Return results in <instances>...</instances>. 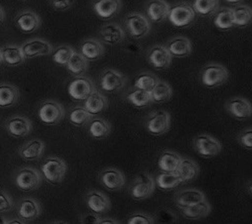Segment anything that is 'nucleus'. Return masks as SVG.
<instances>
[{"label": "nucleus", "mask_w": 252, "mask_h": 224, "mask_svg": "<svg viewBox=\"0 0 252 224\" xmlns=\"http://www.w3.org/2000/svg\"><path fill=\"white\" fill-rule=\"evenodd\" d=\"M156 187L162 192H170L175 190L182 184V180L180 179L177 173H159L155 178Z\"/></svg>", "instance_id": "nucleus-34"}, {"label": "nucleus", "mask_w": 252, "mask_h": 224, "mask_svg": "<svg viewBox=\"0 0 252 224\" xmlns=\"http://www.w3.org/2000/svg\"><path fill=\"white\" fill-rule=\"evenodd\" d=\"M19 89L10 83H0V108L14 106L19 100Z\"/></svg>", "instance_id": "nucleus-32"}, {"label": "nucleus", "mask_w": 252, "mask_h": 224, "mask_svg": "<svg viewBox=\"0 0 252 224\" xmlns=\"http://www.w3.org/2000/svg\"><path fill=\"white\" fill-rule=\"evenodd\" d=\"M26 59L49 56L53 53L54 47L44 38H32L20 46Z\"/></svg>", "instance_id": "nucleus-16"}, {"label": "nucleus", "mask_w": 252, "mask_h": 224, "mask_svg": "<svg viewBox=\"0 0 252 224\" xmlns=\"http://www.w3.org/2000/svg\"><path fill=\"white\" fill-rule=\"evenodd\" d=\"M1 64H3V63H2V57H1V52H0V65H1Z\"/></svg>", "instance_id": "nucleus-57"}, {"label": "nucleus", "mask_w": 252, "mask_h": 224, "mask_svg": "<svg viewBox=\"0 0 252 224\" xmlns=\"http://www.w3.org/2000/svg\"><path fill=\"white\" fill-rule=\"evenodd\" d=\"M85 203L89 210L95 214H104L111 209V201L103 192L92 189L85 195Z\"/></svg>", "instance_id": "nucleus-15"}, {"label": "nucleus", "mask_w": 252, "mask_h": 224, "mask_svg": "<svg viewBox=\"0 0 252 224\" xmlns=\"http://www.w3.org/2000/svg\"><path fill=\"white\" fill-rule=\"evenodd\" d=\"M158 220L160 223L163 224H171L177 220V216L174 212L166 210V209H160L157 214Z\"/></svg>", "instance_id": "nucleus-48"}, {"label": "nucleus", "mask_w": 252, "mask_h": 224, "mask_svg": "<svg viewBox=\"0 0 252 224\" xmlns=\"http://www.w3.org/2000/svg\"><path fill=\"white\" fill-rule=\"evenodd\" d=\"M48 1L50 6L57 11L69 10L76 3V0H48Z\"/></svg>", "instance_id": "nucleus-47"}, {"label": "nucleus", "mask_w": 252, "mask_h": 224, "mask_svg": "<svg viewBox=\"0 0 252 224\" xmlns=\"http://www.w3.org/2000/svg\"><path fill=\"white\" fill-rule=\"evenodd\" d=\"M92 8L98 17L108 20L120 12L122 2L121 0H93Z\"/></svg>", "instance_id": "nucleus-20"}, {"label": "nucleus", "mask_w": 252, "mask_h": 224, "mask_svg": "<svg viewBox=\"0 0 252 224\" xmlns=\"http://www.w3.org/2000/svg\"><path fill=\"white\" fill-rule=\"evenodd\" d=\"M67 164L64 160L58 157L48 158L40 167L43 178L51 185L57 186L64 181L67 174Z\"/></svg>", "instance_id": "nucleus-1"}, {"label": "nucleus", "mask_w": 252, "mask_h": 224, "mask_svg": "<svg viewBox=\"0 0 252 224\" xmlns=\"http://www.w3.org/2000/svg\"><path fill=\"white\" fill-rule=\"evenodd\" d=\"M101 217L98 214L93 212H87L81 215L80 222L81 224H99Z\"/></svg>", "instance_id": "nucleus-49"}, {"label": "nucleus", "mask_w": 252, "mask_h": 224, "mask_svg": "<svg viewBox=\"0 0 252 224\" xmlns=\"http://www.w3.org/2000/svg\"><path fill=\"white\" fill-rule=\"evenodd\" d=\"M156 190V182L152 175L146 172L139 173L131 182L128 192L130 197L136 201L150 198Z\"/></svg>", "instance_id": "nucleus-3"}, {"label": "nucleus", "mask_w": 252, "mask_h": 224, "mask_svg": "<svg viewBox=\"0 0 252 224\" xmlns=\"http://www.w3.org/2000/svg\"><path fill=\"white\" fill-rule=\"evenodd\" d=\"M14 24L24 33H32L40 28L41 19L36 12L31 9H25L16 14L14 17Z\"/></svg>", "instance_id": "nucleus-14"}, {"label": "nucleus", "mask_w": 252, "mask_h": 224, "mask_svg": "<svg viewBox=\"0 0 252 224\" xmlns=\"http://www.w3.org/2000/svg\"><path fill=\"white\" fill-rule=\"evenodd\" d=\"M197 13L195 12L192 4L187 2H180L170 7L167 18L171 24L179 29L190 27L196 19Z\"/></svg>", "instance_id": "nucleus-6"}, {"label": "nucleus", "mask_w": 252, "mask_h": 224, "mask_svg": "<svg viewBox=\"0 0 252 224\" xmlns=\"http://www.w3.org/2000/svg\"><path fill=\"white\" fill-rule=\"evenodd\" d=\"M237 140L242 148L252 151V128L240 131L237 135Z\"/></svg>", "instance_id": "nucleus-46"}, {"label": "nucleus", "mask_w": 252, "mask_h": 224, "mask_svg": "<svg viewBox=\"0 0 252 224\" xmlns=\"http://www.w3.org/2000/svg\"><path fill=\"white\" fill-rule=\"evenodd\" d=\"M45 150V142L41 139L33 138L26 142V144L18 150V155L20 158L26 160H35L41 158Z\"/></svg>", "instance_id": "nucleus-26"}, {"label": "nucleus", "mask_w": 252, "mask_h": 224, "mask_svg": "<svg viewBox=\"0 0 252 224\" xmlns=\"http://www.w3.org/2000/svg\"><path fill=\"white\" fill-rule=\"evenodd\" d=\"M227 113L234 119L243 121L252 116V105L249 101L243 97L236 96L229 99L225 103Z\"/></svg>", "instance_id": "nucleus-12"}, {"label": "nucleus", "mask_w": 252, "mask_h": 224, "mask_svg": "<svg viewBox=\"0 0 252 224\" xmlns=\"http://www.w3.org/2000/svg\"><path fill=\"white\" fill-rule=\"evenodd\" d=\"M128 102L135 108L141 109L144 107H148L152 102V97L151 92L144 91L141 89L133 88L126 96Z\"/></svg>", "instance_id": "nucleus-39"}, {"label": "nucleus", "mask_w": 252, "mask_h": 224, "mask_svg": "<svg viewBox=\"0 0 252 224\" xmlns=\"http://www.w3.org/2000/svg\"><path fill=\"white\" fill-rule=\"evenodd\" d=\"M151 97L153 103L161 104L167 102L173 97V88L165 81L159 80L157 86L151 92Z\"/></svg>", "instance_id": "nucleus-37"}, {"label": "nucleus", "mask_w": 252, "mask_h": 224, "mask_svg": "<svg viewBox=\"0 0 252 224\" xmlns=\"http://www.w3.org/2000/svg\"><path fill=\"white\" fill-rule=\"evenodd\" d=\"M126 224H155V219L148 213L135 212L129 215Z\"/></svg>", "instance_id": "nucleus-44"}, {"label": "nucleus", "mask_w": 252, "mask_h": 224, "mask_svg": "<svg viewBox=\"0 0 252 224\" xmlns=\"http://www.w3.org/2000/svg\"><path fill=\"white\" fill-rule=\"evenodd\" d=\"M4 128L10 136L25 137L32 132V124L28 117L15 115L6 120Z\"/></svg>", "instance_id": "nucleus-18"}, {"label": "nucleus", "mask_w": 252, "mask_h": 224, "mask_svg": "<svg viewBox=\"0 0 252 224\" xmlns=\"http://www.w3.org/2000/svg\"><path fill=\"white\" fill-rule=\"evenodd\" d=\"M248 193L252 197V181L249 183V185H248Z\"/></svg>", "instance_id": "nucleus-56"}, {"label": "nucleus", "mask_w": 252, "mask_h": 224, "mask_svg": "<svg viewBox=\"0 0 252 224\" xmlns=\"http://www.w3.org/2000/svg\"><path fill=\"white\" fill-rule=\"evenodd\" d=\"M176 173L179 175L183 183H189L198 178L200 174V167L192 159L182 158Z\"/></svg>", "instance_id": "nucleus-30"}, {"label": "nucleus", "mask_w": 252, "mask_h": 224, "mask_svg": "<svg viewBox=\"0 0 252 224\" xmlns=\"http://www.w3.org/2000/svg\"><path fill=\"white\" fill-rule=\"evenodd\" d=\"M145 129L154 136H160L171 128V114L165 110H156L145 119Z\"/></svg>", "instance_id": "nucleus-9"}, {"label": "nucleus", "mask_w": 252, "mask_h": 224, "mask_svg": "<svg viewBox=\"0 0 252 224\" xmlns=\"http://www.w3.org/2000/svg\"><path fill=\"white\" fill-rule=\"evenodd\" d=\"M7 219L6 218H4L3 216H1L0 215V224H7Z\"/></svg>", "instance_id": "nucleus-54"}, {"label": "nucleus", "mask_w": 252, "mask_h": 224, "mask_svg": "<svg viewBox=\"0 0 252 224\" xmlns=\"http://www.w3.org/2000/svg\"><path fill=\"white\" fill-rule=\"evenodd\" d=\"M49 224H68V223L65 222V221L58 220V221H53V222H51V223H49Z\"/></svg>", "instance_id": "nucleus-55"}, {"label": "nucleus", "mask_w": 252, "mask_h": 224, "mask_svg": "<svg viewBox=\"0 0 252 224\" xmlns=\"http://www.w3.org/2000/svg\"><path fill=\"white\" fill-rule=\"evenodd\" d=\"M7 224H28L27 221L20 219V218H14L7 221Z\"/></svg>", "instance_id": "nucleus-51"}, {"label": "nucleus", "mask_w": 252, "mask_h": 224, "mask_svg": "<svg viewBox=\"0 0 252 224\" xmlns=\"http://www.w3.org/2000/svg\"><path fill=\"white\" fill-rule=\"evenodd\" d=\"M170 7L165 0H150L145 5L146 17L154 24H159L169 16Z\"/></svg>", "instance_id": "nucleus-22"}, {"label": "nucleus", "mask_w": 252, "mask_h": 224, "mask_svg": "<svg viewBox=\"0 0 252 224\" xmlns=\"http://www.w3.org/2000/svg\"><path fill=\"white\" fill-rule=\"evenodd\" d=\"M79 50L81 55L88 60L89 62L101 59L105 53V48L102 42L94 37L83 39V42L80 44Z\"/></svg>", "instance_id": "nucleus-25"}, {"label": "nucleus", "mask_w": 252, "mask_h": 224, "mask_svg": "<svg viewBox=\"0 0 252 224\" xmlns=\"http://www.w3.org/2000/svg\"><path fill=\"white\" fill-rule=\"evenodd\" d=\"M205 200H207V198L204 192L195 188L181 190L175 195L174 198L176 206L180 209L194 206Z\"/></svg>", "instance_id": "nucleus-19"}, {"label": "nucleus", "mask_w": 252, "mask_h": 224, "mask_svg": "<svg viewBox=\"0 0 252 224\" xmlns=\"http://www.w3.org/2000/svg\"><path fill=\"white\" fill-rule=\"evenodd\" d=\"M180 210L185 218L190 220H199L206 218L210 213H211L212 206L207 200H205L199 203V204Z\"/></svg>", "instance_id": "nucleus-35"}, {"label": "nucleus", "mask_w": 252, "mask_h": 224, "mask_svg": "<svg viewBox=\"0 0 252 224\" xmlns=\"http://www.w3.org/2000/svg\"><path fill=\"white\" fill-rule=\"evenodd\" d=\"M229 78V72L221 64L210 63L207 64L200 72V80L206 88L214 89L225 84Z\"/></svg>", "instance_id": "nucleus-2"}, {"label": "nucleus", "mask_w": 252, "mask_h": 224, "mask_svg": "<svg viewBox=\"0 0 252 224\" xmlns=\"http://www.w3.org/2000/svg\"><path fill=\"white\" fill-rule=\"evenodd\" d=\"M193 147L199 156L210 159L218 156L222 151L221 142L214 136L202 133L194 137Z\"/></svg>", "instance_id": "nucleus-11"}, {"label": "nucleus", "mask_w": 252, "mask_h": 224, "mask_svg": "<svg viewBox=\"0 0 252 224\" xmlns=\"http://www.w3.org/2000/svg\"><path fill=\"white\" fill-rule=\"evenodd\" d=\"M99 224H120L118 220L111 218V217H105V218H101Z\"/></svg>", "instance_id": "nucleus-50"}, {"label": "nucleus", "mask_w": 252, "mask_h": 224, "mask_svg": "<svg viewBox=\"0 0 252 224\" xmlns=\"http://www.w3.org/2000/svg\"><path fill=\"white\" fill-rule=\"evenodd\" d=\"M2 57V63L9 67L20 66L27 60L22 48L16 45H6L0 48Z\"/></svg>", "instance_id": "nucleus-27"}, {"label": "nucleus", "mask_w": 252, "mask_h": 224, "mask_svg": "<svg viewBox=\"0 0 252 224\" xmlns=\"http://www.w3.org/2000/svg\"><path fill=\"white\" fill-rule=\"evenodd\" d=\"M16 213L20 219L32 221L41 214V205L34 198H23L18 202Z\"/></svg>", "instance_id": "nucleus-21"}, {"label": "nucleus", "mask_w": 252, "mask_h": 224, "mask_svg": "<svg viewBox=\"0 0 252 224\" xmlns=\"http://www.w3.org/2000/svg\"><path fill=\"white\" fill-rule=\"evenodd\" d=\"M20 1H28V0H20Z\"/></svg>", "instance_id": "nucleus-58"}, {"label": "nucleus", "mask_w": 252, "mask_h": 224, "mask_svg": "<svg viewBox=\"0 0 252 224\" xmlns=\"http://www.w3.org/2000/svg\"><path fill=\"white\" fill-rule=\"evenodd\" d=\"M182 158L183 157H181L177 152L165 150L159 155L158 167L163 173H176Z\"/></svg>", "instance_id": "nucleus-29"}, {"label": "nucleus", "mask_w": 252, "mask_h": 224, "mask_svg": "<svg viewBox=\"0 0 252 224\" xmlns=\"http://www.w3.org/2000/svg\"><path fill=\"white\" fill-rule=\"evenodd\" d=\"M14 201L5 190H0V214L11 211L14 208Z\"/></svg>", "instance_id": "nucleus-45"}, {"label": "nucleus", "mask_w": 252, "mask_h": 224, "mask_svg": "<svg viewBox=\"0 0 252 224\" xmlns=\"http://www.w3.org/2000/svg\"><path fill=\"white\" fill-rule=\"evenodd\" d=\"M98 180L103 187L109 191H119L125 185V176L124 174L116 168H105L99 175Z\"/></svg>", "instance_id": "nucleus-13"}, {"label": "nucleus", "mask_w": 252, "mask_h": 224, "mask_svg": "<svg viewBox=\"0 0 252 224\" xmlns=\"http://www.w3.org/2000/svg\"><path fill=\"white\" fill-rule=\"evenodd\" d=\"M224 1L231 5H239L240 3H242L244 1V0H224Z\"/></svg>", "instance_id": "nucleus-52"}, {"label": "nucleus", "mask_w": 252, "mask_h": 224, "mask_svg": "<svg viewBox=\"0 0 252 224\" xmlns=\"http://www.w3.org/2000/svg\"><path fill=\"white\" fill-rule=\"evenodd\" d=\"M76 51L69 45H61L54 49L52 53L53 62L59 66H67L71 57Z\"/></svg>", "instance_id": "nucleus-43"}, {"label": "nucleus", "mask_w": 252, "mask_h": 224, "mask_svg": "<svg viewBox=\"0 0 252 224\" xmlns=\"http://www.w3.org/2000/svg\"><path fill=\"white\" fill-rule=\"evenodd\" d=\"M165 48L171 56L175 58H186L190 56L193 52L192 42L183 35L174 36L171 38L165 45Z\"/></svg>", "instance_id": "nucleus-23"}, {"label": "nucleus", "mask_w": 252, "mask_h": 224, "mask_svg": "<svg viewBox=\"0 0 252 224\" xmlns=\"http://www.w3.org/2000/svg\"><path fill=\"white\" fill-rule=\"evenodd\" d=\"M126 82L127 78L121 72L114 69H105L99 77L98 86L105 93H115L121 90Z\"/></svg>", "instance_id": "nucleus-10"}, {"label": "nucleus", "mask_w": 252, "mask_h": 224, "mask_svg": "<svg viewBox=\"0 0 252 224\" xmlns=\"http://www.w3.org/2000/svg\"><path fill=\"white\" fill-rule=\"evenodd\" d=\"M213 23L216 29L221 32H226L235 27L234 15L232 7H222L214 14Z\"/></svg>", "instance_id": "nucleus-33"}, {"label": "nucleus", "mask_w": 252, "mask_h": 224, "mask_svg": "<svg viewBox=\"0 0 252 224\" xmlns=\"http://www.w3.org/2000/svg\"><path fill=\"white\" fill-rule=\"evenodd\" d=\"M84 107L94 117L108 108V99L103 93L95 90L85 101Z\"/></svg>", "instance_id": "nucleus-28"}, {"label": "nucleus", "mask_w": 252, "mask_h": 224, "mask_svg": "<svg viewBox=\"0 0 252 224\" xmlns=\"http://www.w3.org/2000/svg\"><path fill=\"white\" fill-rule=\"evenodd\" d=\"M93 116L86 110L83 105H77L71 108L69 112V122L77 128L88 126Z\"/></svg>", "instance_id": "nucleus-38"}, {"label": "nucleus", "mask_w": 252, "mask_h": 224, "mask_svg": "<svg viewBox=\"0 0 252 224\" xmlns=\"http://www.w3.org/2000/svg\"><path fill=\"white\" fill-rule=\"evenodd\" d=\"M234 25L237 28L244 29L252 25V7L239 4L233 8Z\"/></svg>", "instance_id": "nucleus-40"}, {"label": "nucleus", "mask_w": 252, "mask_h": 224, "mask_svg": "<svg viewBox=\"0 0 252 224\" xmlns=\"http://www.w3.org/2000/svg\"><path fill=\"white\" fill-rule=\"evenodd\" d=\"M37 116L43 124L47 126H56L65 118L66 110L58 101L48 99L40 103L37 109Z\"/></svg>", "instance_id": "nucleus-5"}, {"label": "nucleus", "mask_w": 252, "mask_h": 224, "mask_svg": "<svg viewBox=\"0 0 252 224\" xmlns=\"http://www.w3.org/2000/svg\"><path fill=\"white\" fill-rule=\"evenodd\" d=\"M158 81L159 79L158 78V76L153 73H149V72L141 73L135 78L133 87L148 91V92H152L153 89L158 83Z\"/></svg>", "instance_id": "nucleus-42"}, {"label": "nucleus", "mask_w": 252, "mask_h": 224, "mask_svg": "<svg viewBox=\"0 0 252 224\" xmlns=\"http://www.w3.org/2000/svg\"><path fill=\"white\" fill-rule=\"evenodd\" d=\"M14 184L22 191L31 192L40 187L43 182V175L32 167H24L18 169L14 174Z\"/></svg>", "instance_id": "nucleus-4"}, {"label": "nucleus", "mask_w": 252, "mask_h": 224, "mask_svg": "<svg viewBox=\"0 0 252 224\" xmlns=\"http://www.w3.org/2000/svg\"><path fill=\"white\" fill-rule=\"evenodd\" d=\"M4 19H5V11H4L3 7L0 5V25H2Z\"/></svg>", "instance_id": "nucleus-53"}, {"label": "nucleus", "mask_w": 252, "mask_h": 224, "mask_svg": "<svg viewBox=\"0 0 252 224\" xmlns=\"http://www.w3.org/2000/svg\"><path fill=\"white\" fill-rule=\"evenodd\" d=\"M90 66V62L84 58L80 52H75L68 62L66 68L75 77L84 76Z\"/></svg>", "instance_id": "nucleus-36"}, {"label": "nucleus", "mask_w": 252, "mask_h": 224, "mask_svg": "<svg viewBox=\"0 0 252 224\" xmlns=\"http://www.w3.org/2000/svg\"><path fill=\"white\" fill-rule=\"evenodd\" d=\"M219 0H193L192 6L195 12L201 16L214 15L219 9Z\"/></svg>", "instance_id": "nucleus-41"}, {"label": "nucleus", "mask_w": 252, "mask_h": 224, "mask_svg": "<svg viewBox=\"0 0 252 224\" xmlns=\"http://www.w3.org/2000/svg\"><path fill=\"white\" fill-rule=\"evenodd\" d=\"M99 35L102 43L109 46H115L123 42L125 38V32L118 24L110 23L104 25L100 29Z\"/></svg>", "instance_id": "nucleus-24"}, {"label": "nucleus", "mask_w": 252, "mask_h": 224, "mask_svg": "<svg viewBox=\"0 0 252 224\" xmlns=\"http://www.w3.org/2000/svg\"><path fill=\"white\" fill-rule=\"evenodd\" d=\"M124 27L127 33L134 39H140L151 32V22L145 15L139 12H132L124 18Z\"/></svg>", "instance_id": "nucleus-7"}, {"label": "nucleus", "mask_w": 252, "mask_h": 224, "mask_svg": "<svg viewBox=\"0 0 252 224\" xmlns=\"http://www.w3.org/2000/svg\"><path fill=\"white\" fill-rule=\"evenodd\" d=\"M149 64L156 70H165L172 65L173 57L166 50L165 46L156 45L151 48L146 56Z\"/></svg>", "instance_id": "nucleus-17"}, {"label": "nucleus", "mask_w": 252, "mask_h": 224, "mask_svg": "<svg viewBox=\"0 0 252 224\" xmlns=\"http://www.w3.org/2000/svg\"><path fill=\"white\" fill-rule=\"evenodd\" d=\"M112 131V126L106 119L93 117L88 125V133L94 139H104L109 136Z\"/></svg>", "instance_id": "nucleus-31"}, {"label": "nucleus", "mask_w": 252, "mask_h": 224, "mask_svg": "<svg viewBox=\"0 0 252 224\" xmlns=\"http://www.w3.org/2000/svg\"><path fill=\"white\" fill-rule=\"evenodd\" d=\"M95 90L94 82L86 76L75 77V79L70 81L67 87L68 95L76 102L85 101Z\"/></svg>", "instance_id": "nucleus-8"}]
</instances>
